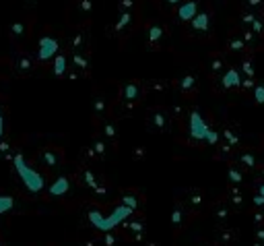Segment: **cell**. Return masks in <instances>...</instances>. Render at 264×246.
<instances>
[{
    "label": "cell",
    "instance_id": "cell-20",
    "mask_svg": "<svg viewBox=\"0 0 264 246\" xmlns=\"http://www.w3.org/2000/svg\"><path fill=\"white\" fill-rule=\"evenodd\" d=\"M223 134H225V139H227V141H229L231 145H238V141H240V139H238V136H235V134H233L231 130H225Z\"/></svg>",
    "mask_w": 264,
    "mask_h": 246
},
{
    "label": "cell",
    "instance_id": "cell-37",
    "mask_svg": "<svg viewBox=\"0 0 264 246\" xmlns=\"http://www.w3.org/2000/svg\"><path fill=\"white\" fill-rule=\"evenodd\" d=\"M170 2H177V0H170Z\"/></svg>",
    "mask_w": 264,
    "mask_h": 246
},
{
    "label": "cell",
    "instance_id": "cell-30",
    "mask_svg": "<svg viewBox=\"0 0 264 246\" xmlns=\"http://www.w3.org/2000/svg\"><path fill=\"white\" fill-rule=\"evenodd\" d=\"M254 205H264V197H254Z\"/></svg>",
    "mask_w": 264,
    "mask_h": 246
},
{
    "label": "cell",
    "instance_id": "cell-11",
    "mask_svg": "<svg viewBox=\"0 0 264 246\" xmlns=\"http://www.w3.org/2000/svg\"><path fill=\"white\" fill-rule=\"evenodd\" d=\"M64 71H66V58L64 56H58L56 62H54V73L60 77V75H64Z\"/></svg>",
    "mask_w": 264,
    "mask_h": 246
},
{
    "label": "cell",
    "instance_id": "cell-2",
    "mask_svg": "<svg viewBox=\"0 0 264 246\" xmlns=\"http://www.w3.org/2000/svg\"><path fill=\"white\" fill-rule=\"evenodd\" d=\"M12 163H15V170L19 174V178L23 180L25 188L29 190V193H39V190L44 188V178H41L29 163L25 161V157L21 153H17L15 157H12Z\"/></svg>",
    "mask_w": 264,
    "mask_h": 246
},
{
    "label": "cell",
    "instance_id": "cell-4",
    "mask_svg": "<svg viewBox=\"0 0 264 246\" xmlns=\"http://www.w3.org/2000/svg\"><path fill=\"white\" fill-rule=\"evenodd\" d=\"M56 52H58V42H56V39H52V37H41L39 39V52H37L39 60H50Z\"/></svg>",
    "mask_w": 264,
    "mask_h": 246
},
{
    "label": "cell",
    "instance_id": "cell-21",
    "mask_svg": "<svg viewBox=\"0 0 264 246\" xmlns=\"http://www.w3.org/2000/svg\"><path fill=\"white\" fill-rule=\"evenodd\" d=\"M172 222H174L176 226H177L179 222H182V211H179V209H176V211L172 213Z\"/></svg>",
    "mask_w": 264,
    "mask_h": 246
},
{
    "label": "cell",
    "instance_id": "cell-16",
    "mask_svg": "<svg viewBox=\"0 0 264 246\" xmlns=\"http://www.w3.org/2000/svg\"><path fill=\"white\" fill-rule=\"evenodd\" d=\"M128 23H130V15H128V12H124V15L120 17V21H118V25H116V29H124Z\"/></svg>",
    "mask_w": 264,
    "mask_h": 246
},
{
    "label": "cell",
    "instance_id": "cell-36",
    "mask_svg": "<svg viewBox=\"0 0 264 246\" xmlns=\"http://www.w3.org/2000/svg\"><path fill=\"white\" fill-rule=\"evenodd\" d=\"M260 197H264V184L260 186Z\"/></svg>",
    "mask_w": 264,
    "mask_h": 246
},
{
    "label": "cell",
    "instance_id": "cell-29",
    "mask_svg": "<svg viewBox=\"0 0 264 246\" xmlns=\"http://www.w3.org/2000/svg\"><path fill=\"white\" fill-rule=\"evenodd\" d=\"M252 27H254V31H260V29H262V23H260V21H254Z\"/></svg>",
    "mask_w": 264,
    "mask_h": 246
},
{
    "label": "cell",
    "instance_id": "cell-26",
    "mask_svg": "<svg viewBox=\"0 0 264 246\" xmlns=\"http://www.w3.org/2000/svg\"><path fill=\"white\" fill-rule=\"evenodd\" d=\"M75 62H77L81 68H85V66H87V60H85V58H81V56H75Z\"/></svg>",
    "mask_w": 264,
    "mask_h": 246
},
{
    "label": "cell",
    "instance_id": "cell-6",
    "mask_svg": "<svg viewBox=\"0 0 264 246\" xmlns=\"http://www.w3.org/2000/svg\"><path fill=\"white\" fill-rule=\"evenodd\" d=\"M242 83V77H240V71L238 68H231L223 75V87L225 89H231V87H238Z\"/></svg>",
    "mask_w": 264,
    "mask_h": 246
},
{
    "label": "cell",
    "instance_id": "cell-1",
    "mask_svg": "<svg viewBox=\"0 0 264 246\" xmlns=\"http://www.w3.org/2000/svg\"><path fill=\"white\" fill-rule=\"evenodd\" d=\"M132 213V209H128L126 205H118V207L109 213L107 217L101 215L99 211H91L89 213V222L97 228V230H101V232H109V230H114L116 226H120L126 217Z\"/></svg>",
    "mask_w": 264,
    "mask_h": 246
},
{
    "label": "cell",
    "instance_id": "cell-32",
    "mask_svg": "<svg viewBox=\"0 0 264 246\" xmlns=\"http://www.w3.org/2000/svg\"><path fill=\"white\" fill-rule=\"evenodd\" d=\"M105 244H107V246H112V244H114V236H109V234H107V238H105Z\"/></svg>",
    "mask_w": 264,
    "mask_h": 246
},
{
    "label": "cell",
    "instance_id": "cell-12",
    "mask_svg": "<svg viewBox=\"0 0 264 246\" xmlns=\"http://www.w3.org/2000/svg\"><path fill=\"white\" fill-rule=\"evenodd\" d=\"M161 35H163V29H161V27H157V25H153L151 29H149V39H151V42H159Z\"/></svg>",
    "mask_w": 264,
    "mask_h": 246
},
{
    "label": "cell",
    "instance_id": "cell-34",
    "mask_svg": "<svg viewBox=\"0 0 264 246\" xmlns=\"http://www.w3.org/2000/svg\"><path fill=\"white\" fill-rule=\"evenodd\" d=\"M105 132H107L109 136H114V126H107V128H105Z\"/></svg>",
    "mask_w": 264,
    "mask_h": 246
},
{
    "label": "cell",
    "instance_id": "cell-19",
    "mask_svg": "<svg viewBox=\"0 0 264 246\" xmlns=\"http://www.w3.org/2000/svg\"><path fill=\"white\" fill-rule=\"evenodd\" d=\"M229 180L231 182H242V174L238 170H229Z\"/></svg>",
    "mask_w": 264,
    "mask_h": 246
},
{
    "label": "cell",
    "instance_id": "cell-8",
    "mask_svg": "<svg viewBox=\"0 0 264 246\" xmlns=\"http://www.w3.org/2000/svg\"><path fill=\"white\" fill-rule=\"evenodd\" d=\"M190 25H192V29H196V31H206L211 23H208V15H206V12H196V17L190 21Z\"/></svg>",
    "mask_w": 264,
    "mask_h": 246
},
{
    "label": "cell",
    "instance_id": "cell-14",
    "mask_svg": "<svg viewBox=\"0 0 264 246\" xmlns=\"http://www.w3.org/2000/svg\"><path fill=\"white\" fill-rule=\"evenodd\" d=\"M204 141H206L208 145H217V141H219V132L211 128V130H208V132H206V136H204Z\"/></svg>",
    "mask_w": 264,
    "mask_h": 246
},
{
    "label": "cell",
    "instance_id": "cell-13",
    "mask_svg": "<svg viewBox=\"0 0 264 246\" xmlns=\"http://www.w3.org/2000/svg\"><path fill=\"white\" fill-rule=\"evenodd\" d=\"M122 205H126L128 209L134 211V209L138 207V201H136V197H132V195H124V197H122Z\"/></svg>",
    "mask_w": 264,
    "mask_h": 246
},
{
    "label": "cell",
    "instance_id": "cell-28",
    "mask_svg": "<svg viewBox=\"0 0 264 246\" xmlns=\"http://www.w3.org/2000/svg\"><path fill=\"white\" fill-rule=\"evenodd\" d=\"M4 132V120H2V112H0V136Z\"/></svg>",
    "mask_w": 264,
    "mask_h": 246
},
{
    "label": "cell",
    "instance_id": "cell-18",
    "mask_svg": "<svg viewBox=\"0 0 264 246\" xmlns=\"http://www.w3.org/2000/svg\"><path fill=\"white\" fill-rule=\"evenodd\" d=\"M194 85V77L192 75H186L184 79H182V89H190Z\"/></svg>",
    "mask_w": 264,
    "mask_h": 246
},
{
    "label": "cell",
    "instance_id": "cell-31",
    "mask_svg": "<svg viewBox=\"0 0 264 246\" xmlns=\"http://www.w3.org/2000/svg\"><path fill=\"white\" fill-rule=\"evenodd\" d=\"M231 48H233V50H238V48H242V42H238V39H235V42H231Z\"/></svg>",
    "mask_w": 264,
    "mask_h": 246
},
{
    "label": "cell",
    "instance_id": "cell-23",
    "mask_svg": "<svg viewBox=\"0 0 264 246\" xmlns=\"http://www.w3.org/2000/svg\"><path fill=\"white\" fill-rule=\"evenodd\" d=\"M25 31V27L21 25V23H15V25H12V33H15V35H21Z\"/></svg>",
    "mask_w": 264,
    "mask_h": 246
},
{
    "label": "cell",
    "instance_id": "cell-24",
    "mask_svg": "<svg viewBox=\"0 0 264 246\" xmlns=\"http://www.w3.org/2000/svg\"><path fill=\"white\" fill-rule=\"evenodd\" d=\"M44 159H46V163H50V166H54V163H56V157H54L52 153H46Z\"/></svg>",
    "mask_w": 264,
    "mask_h": 246
},
{
    "label": "cell",
    "instance_id": "cell-22",
    "mask_svg": "<svg viewBox=\"0 0 264 246\" xmlns=\"http://www.w3.org/2000/svg\"><path fill=\"white\" fill-rule=\"evenodd\" d=\"M242 161L246 163V166H254V163H256V161H254V157H252V155H250V153L242 155Z\"/></svg>",
    "mask_w": 264,
    "mask_h": 246
},
{
    "label": "cell",
    "instance_id": "cell-10",
    "mask_svg": "<svg viewBox=\"0 0 264 246\" xmlns=\"http://www.w3.org/2000/svg\"><path fill=\"white\" fill-rule=\"evenodd\" d=\"M12 209V199L10 197H4V195H0V215L6 213Z\"/></svg>",
    "mask_w": 264,
    "mask_h": 246
},
{
    "label": "cell",
    "instance_id": "cell-27",
    "mask_svg": "<svg viewBox=\"0 0 264 246\" xmlns=\"http://www.w3.org/2000/svg\"><path fill=\"white\" fill-rule=\"evenodd\" d=\"M155 124H157V126H163V116H161V114L155 116Z\"/></svg>",
    "mask_w": 264,
    "mask_h": 246
},
{
    "label": "cell",
    "instance_id": "cell-3",
    "mask_svg": "<svg viewBox=\"0 0 264 246\" xmlns=\"http://www.w3.org/2000/svg\"><path fill=\"white\" fill-rule=\"evenodd\" d=\"M208 130H211V126L206 124V120L200 116V112H192L190 114V136H192V139L204 141V136H206Z\"/></svg>",
    "mask_w": 264,
    "mask_h": 246
},
{
    "label": "cell",
    "instance_id": "cell-33",
    "mask_svg": "<svg viewBox=\"0 0 264 246\" xmlns=\"http://www.w3.org/2000/svg\"><path fill=\"white\" fill-rule=\"evenodd\" d=\"M95 110H103V102H101V100L95 104Z\"/></svg>",
    "mask_w": 264,
    "mask_h": 246
},
{
    "label": "cell",
    "instance_id": "cell-5",
    "mask_svg": "<svg viewBox=\"0 0 264 246\" xmlns=\"http://www.w3.org/2000/svg\"><path fill=\"white\" fill-rule=\"evenodd\" d=\"M196 12H198V4L192 0V2H184L177 8V17L182 21H192L194 17H196Z\"/></svg>",
    "mask_w": 264,
    "mask_h": 246
},
{
    "label": "cell",
    "instance_id": "cell-25",
    "mask_svg": "<svg viewBox=\"0 0 264 246\" xmlns=\"http://www.w3.org/2000/svg\"><path fill=\"white\" fill-rule=\"evenodd\" d=\"M244 71H246V75H248V77H252V75H254L252 64H250V62H246V64H244Z\"/></svg>",
    "mask_w": 264,
    "mask_h": 246
},
{
    "label": "cell",
    "instance_id": "cell-7",
    "mask_svg": "<svg viewBox=\"0 0 264 246\" xmlns=\"http://www.w3.org/2000/svg\"><path fill=\"white\" fill-rule=\"evenodd\" d=\"M68 188H71V182H68V178H64V176H60V178L54 182L50 186V195L54 197H60V195H66L68 193Z\"/></svg>",
    "mask_w": 264,
    "mask_h": 246
},
{
    "label": "cell",
    "instance_id": "cell-9",
    "mask_svg": "<svg viewBox=\"0 0 264 246\" xmlns=\"http://www.w3.org/2000/svg\"><path fill=\"white\" fill-rule=\"evenodd\" d=\"M122 95H124V100H136L138 95H141V89H138L136 85H126L124 87V91H122Z\"/></svg>",
    "mask_w": 264,
    "mask_h": 246
},
{
    "label": "cell",
    "instance_id": "cell-17",
    "mask_svg": "<svg viewBox=\"0 0 264 246\" xmlns=\"http://www.w3.org/2000/svg\"><path fill=\"white\" fill-rule=\"evenodd\" d=\"M254 95H256V102H258V104H264V87H262V85L254 87Z\"/></svg>",
    "mask_w": 264,
    "mask_h": 246
},
{
    "label": "cell",
    "instance_id": "cell-35",
    "mask_svg": "<svg viewBox=\"0 0 264 246\" xmlns=\"http://www.w3.org/2000/svg\"><path fill=\"white\" fill-rule=\"evenodd\" d=\"M256 236H258L260 240H264V232H258V234H256Z\"/></svg>",
    "mask_w": 264,
    "mask_h": 246
},
{
    "label": "cell",
    "instance_id": "cell-15",
    "mask_svg": "<svg viewBox=\"0 0 264 246\" xmlns=\"http://www.w3.org/2000/svg\"><path fill=\"white\" fill-rule=\"evenodd\" d=\"M85 180H87V184H89L91 188L97 190V193H103V188H101V186H97V182H95V178H93V174H91V172L85 174Z\"/></svg>",
    "mask_w": 264,
    "mask_h": 246
}]
</instances>
